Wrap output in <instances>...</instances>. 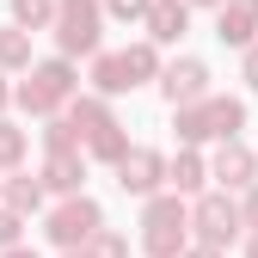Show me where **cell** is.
Wrapping results in <instances>:
<instances>
[{
    "label": "cell",
    "instance_id": "cell-1",
    "mask_svg": "<svg viewBox=\"0 0 258 258\" xmlns=\"http://www.w3.org/2000/svg\"><path fill=\"white\" fill-rule=\"evenodd\" d=\"M80 99V68H74V55H49V61H31L19 92H13V105L25 117H55V111H68Z\"/></svg>",
    "mask_w": 258,
    "mask_h": 258
},
{
    "label": "cell",
    "instance_id": "cell-2",
    "mask_svg": "<svg viewBox=\"0 0 258 258\" xmlns=\"http://www.w3.org/2000/svg\"><path fill=\"white\" fill-rule=\"evenodd\" d=\"M68 117H74V129H80L86 160H99V166H117V160L136 148V142H129V129L117 123V111H111L105 92H80V99L68 105Z\"/></svg>",
    "mask_w": 258,
    "mask_h": 258
},
{
    "label": "cell",
    "instance_id": "cell-3",
    "mask_svg": "<svg viewBox=\"0 0 258 258\" xmlns=\"http://www.w3.org/2000/svg\"><path fill=\"white\" fill-rule=\"evenodd\" d=\"M184 246H190V203L178 190L142 197V252L148 258H184Z\"/></svg>",
    "mask_w": 258,
    "mask_h": 258
},
{
    "label": "cell",
    "instance_id": "cell-4",
    "mask_svg": "<svg viewBox=\"0 0 258 258\" xmlns=\"http://www.w3.org/2000/svg\"><path fill=\"white\" fill-rule=\"evenodd\" d=\"M172 129H178L184 148L234 142L240 129H246V105H240V99H221V92H209V99H197V105H178V111H172Z\"/></svg>",
    "mask_w": 258,
    "mask_h": 258
},
{
    "label": "cell",
    "instance_id": "cell-5",
    "mask_svg": "<svg viewBox=\"0 0 258 258\" xmlns=\"http://www.w3.org/2000/svg\"><path fill=\"white\" fill-rule=\"evenodd\" d=\"M105 19H111L105 0H55V25H49V37H55L61 55H74V61L86 55V61H92V55L105 49Z\"/></svg>",
    "mask_w": 258,
    "mask_h": 258
},
{
    "label": "cell",
    "instance_id": "cell-6",
    "mask_svg": "<svg viewBox=\"0 0 258 258\" xmlns=\"http://www.w3.org/2000/svg\"><path fill=\"white\" fill-rule=\"evenodd\" d=\"M190 240L221 246V252H228L234 240H246V215H240L234 190H203V197H190Z\"/></svg>",
    "mask_w": 258,
    "mask_h": 258
},
{
    "label": "cell",
    "instance_id": "cell-7",
    "mask_svg": "<svg viewBox=\"0 0 258 258\" xmlns=\"http://www.w3.org/2000/svg\"><path fill=\"white\" fill-rule=\"evenodd\" d=\"M105 228V209L86 197V190H74V197H55V209L43 215V234H49V246H61V252H74V246H92V234Z\"/></svg>",
    "mask_w": 258,
    "mask_h": 258
},
{
    "label": "cell",
    "instance_id": "cell-8",
    "mask_svg": "<svg viewBox=\"0 0 258 258\" xmlns=\"http://www.w3.org/2000/svg\"><path fill=\"white\" fill-rule=\"evenodd\" d=\"M111 172H117V190H123V197H154V190H166L172 160L160 154V148H129Z\"/></svg>",
    "mask_w": 258,
    "mask_h": 258
},
{
    "label": "cell",
    "instance_id": "cell-9",
    "mask_svg": "<svg viewBox=\"0 0 258 258\" xmlns=\"http://www.w3.org/2000/svg\"><path fill=\"white\" fill-rule=\"evenodd\" d=\"M160 99H166L172 111L178 105H197V99H209V61H197V55H178V61H166L160 68Z\"/></svg>",
    "mask_w": 258,
    "mask_h": 258
},
{
    "label": "cell",
    "instance_id": "cell-10",
    "mask_svg": "<svg viewBox=\"0 0 258 258\" xmlns=\"http://www.w3.org/2000/svg\"><path fill=\"white\" fill-rule=\"evenodd\" d=\"M209 178L221 184V190H234V197H240V190L246 184H258V154L234 136V142H221L215 154H209Z\"/></svg>",
    "mask_w": 258,
    "mask_h": 258
},
{
    "label": "cell",
    "instance_id": "cell-11",
    "mask_svg": "<svg viewBox=\"0 0 258 258\" xmlns=\"http://www.w3.org/2000/svg\"><path fill=\"white\" fill-rule=\"evenodd\" d=\"M37 178L49 184V197H74V190H86V148H43Z\"/></svg>",
    "mask_w": 258,
    "mask_h": 258
},
{
    "label": "cell",
    "instance_id": "cell-12",
    "mask_svg": "<svg viewBox=\"0 0 258 258\" xmlns=\"http://www.w3.org/2000/svg\"><path fill=\"white\" fill-rule=\"evenodd\" d=\"M215 37L228 43V49H252L258 43V7H246V0L215 7Z\"/></svg>",
    "mask_w": 258,
    "mask_h": 258
},
{
    "label": "cell",
    "instance_id": "cell-13",
    "mask_svg": "<svg viewBox=\"0 0 258 258\" xmlns=\"http://www.w3.org/2000/svg\"><path fill=\"white\" fill-rule=\"evenodd\" d=\"M142 31L166 49V43H178L184 31H190V0H154L148 7V19H142Z\"/></svg>",
    "mask_w": 258,
    "mask_h": 258
},
{
    "label": "cell",
    "instance_id": "cell-14",
    "mask_svg": "<svg viewBox=\"0 0 258 258\" xmlns=\"http://www.w3.org/2000/svg\"><path fill=\"white\" fill-rule=\"evenodd\" d=\"M86 80H92V92H105V99H117V92H136V74H129L123 49H99V55H92V68H86Z\"/></svg>",
    "mask_w": 258,
    "mask_h": 258
},
{
    "label": "cell",
    "instance_id": "cell-15",
    "mask_svg": "<svg viewBox=\"0 0 258 258\" xmlns=\"http://www.w3.org/2000/svg\"><path fill=\"white\" fill-rule=\"evenodd\" d=\"M166 190H178V197H203V190H209V160L178 142V160H172V172H166Z\"/></svg>",
    "mask_w": 258,
    "mask_h": 258
},
{
    "label": "cell",
    "instance_id": "cell-16",
    "mask_svg": "<svg viewBox=\"0 0 258 258\" xmlns=\"http://www.w3.org/2000/svg\"><path fill=\"white\" fill-rule=\"evenodd\" d=\"M43 197H49V184L31 172H7V184H0V203H13L19 215H43Z\"/></svg>",
    "mask_w": 258,
    "mask_h": 258
},
{
    "label": "cell",
    "instance_id": "cell-17",
    "mask_svg": "<svg viewBox=\"0 0 258 258\" xmlns=\"http://www.w3.org/2000/svg\"><path fill=\"white\" fill-rule=\"evenodd\" d=\"M31 37H37V31H25V25H0V68L7 74H25L31 61H37L31 55Z\"/></svg>",
    "mask_w": 258,
    "mask_h": 258
},
{
    "label": "cell",
    "instance_id": "cell-18",
    "mask_svg": "<svg viewBox=\"0 0 258 258\" xmlns=\"http://www.w3.org/2000/svg\"><path fill=\"white\" fill-rule=\"evenodd\" d=\"M123 61H129V74H136V86L160 80V68H166V61H160V43H154V37H142V43H129V49H123Z\"/></svg>",
    "mask_w": 258,
    "mask_h": 258
},
{
    "label": "cell",
    "instance_id": "cell-19",
    "mask_svg": "<svg viewBox=\"0 0 258 258\" xmlns=\"http://www.w3.org/2000/svg\"><path fill=\"white\" fill-rule=\"evenodd\" d=\"M25 154H31V136H25L19 123L0 117V172H19V166H25Z\"/></svg>",
    "mask_w": 258,
    "mask_h": 258
},
{
    "label": "cell",
    "instance_id": "cell-20",
    "mask_svg": "<svg viewBox=\"0 0 258 258\" xmlns=\"http://www.w3.org/2000/svg\"><path fill=\"white\" fill-rule=\"evenodd\" d=\"M13 25H25V31H49V25H55V0H13Z\"/></svg>",
    "mask_w": 258,
    "mask_h": 258
},
{
    "label": "cell",
    "instance_id": "cell-21",
    "mask_svg": "<svg viewBox=\"0 0 258 258\" xmlns=\"http://www.w3.org/2000/svg\"><path fill=\"white\" fill-rule=\"evenodd\" d=\"M43 148H80V129H74V117H68V111L43 117Z\"/></svg>",
    "mask_w": 258,
    "mask_h": 258
},
{
    "label": "cell",
    "instance_id": "cell-22",
    "mask_svg": "<svg viewBox=\"0 0 258 258\" xmlns=\"http://www.w3.org/2000/svg\"><path fill=\"white\" fill-rule=\"evenodd\" d=\"M25 221H31V215H19L13 203H0V252H7V246H19V240H25Z\"/></svg>",
    "mask_w": 258,
    "mask_h": 258
},
{
    "label": "cell",
    "instance_id": "cell-23",
    "mask_svg": "<svg viewBox=\"0 0 258 258\" xmlns=\"http://www.w3.org/2000/svg\"><path fill=\"white\" fill-rule=\"evenodd\" d=\"M92 258H129V240L117 228H99V234H92Z\"/></svg>",
    "mask_w": 258,
    "mask_h": 258
},
{
    "label": "cell",
    "instance_id": "cell-24",
    "mask_svg": "<svg viewBox=\"0 0 258 258\" xmlns=\"http://www.w3.org/2000/svg\"><path fill=\"white\" fill-rule=\"evenodd\" d=\"M148 7H154V0H105V13H111V19H123V25H142V19H148Z\"/></svg>",
    "mask_w": 258,
    "mask_h": 258
},
{
    "label": "cell",
    "instance_id": "cell-25",
    "mask_svg": "<svg viewBox=\"0 0 258 258\" xmlns=\"http://www.w3.org/2000/svg\"><path fill=\"white\" fill-rule=\"evenodd\" d=\"M240 215H246V234H252V228H258V184L240 190Z\"/></svg>",
    "mask_w": 258,
    "mask_h": 258
},
{
    "label": "cell",
    "instance_id": "cell-26",
    "mask_svg": "<svg viewBox=\"0 0 258 258\" xmlns=\"http://www.w3.org/2000/svg\"><path fill=\"white\" fill-rule=\"evenodd\" d=\"M240 80L258 92V43H252V49H240Z\"/></svg>",
    "mask_w": 258,
    "mask_h": 258
},
{
    "label": "cell",
    "instance_id": "cell-27",
    "mask_svg": "<svg viewBox=\"0 0 258 258\" xmlns=\"http://www.w3.org/2000/svg\"><path fill=\"white\" fill-rule=\"evenodd\" d=\"M184 258H228V252H221V246H203V240H190V246H184Z\"/></svg>",
    "mask_w": 258,
    "mask_h": 258
},
{
    "label": "cell",
    "instance_id": "cell-28",
    "mask_svg": "<svg viewBox=\"0 0 258 258\" xmlns=\"http://www.w3.org/2000/svg\"><path fill=\"white\" fill-rule=\"evenodd\" d=\"M13 92H19V86H7V68H0V117H7V105H13Z\"/></svg>",
    "mask_w": 258,
    "mask_h": 258
},
{
    "label": "cell",
    "instance_id": "cell-29",
    "mask_svg": "<svg viewBox=\"0 0 258 258\" xmlns=\"http://www.w3.org/2000/svg\"><path fill=\"white\" fill-rule=\"evenodd\" d=\"M0 258H37V252H31V246H7V252H0Z\"/></svg>",
    "mask_w": 258,
    "mask_h": 258
},
{
    "label": "cell",
    "instance_id": "cell-30",
    "mask_svg": "<svg viewBox=\"0 0 258 258\" xmlns=\"http://www.w3.org/2000/svg\"><path fill=\"white\" fill-rule=\"evenodd\" d=\"M240 246H246V258H258V228H252V234H246Z\"/></svg>",
    "mask_w": 258,
    "mask_h": 258
},
{
    "label": "cell",
    "instance_id": "cell-31",
    "mask_svg": "<svg viewBox=\"0 0 258 258\" xmlns=\"http://www.w3.org/2000/svg\"><path fill=\"white\" fill-rule=\"evenodd\" d=\"M61 258H92V246H74V252H61Z\"/></svg>",
    "mask_w": 258,
    "mask_h": 258
},
{
    "label": "cell",
    "instance_id": "cell-32",
    "mask_svg": "<svg viewBox=\"0 0 258 258\" xmlns=\"http://www.w3.org/2000/svg\"><path fill=\"white\" fill-rule=\"evenodd\" d=\"M190 7H228V0H190Z\"/></svg>",
    "mask_w": 258,
    "mask_h": 258
}]
</instances>
